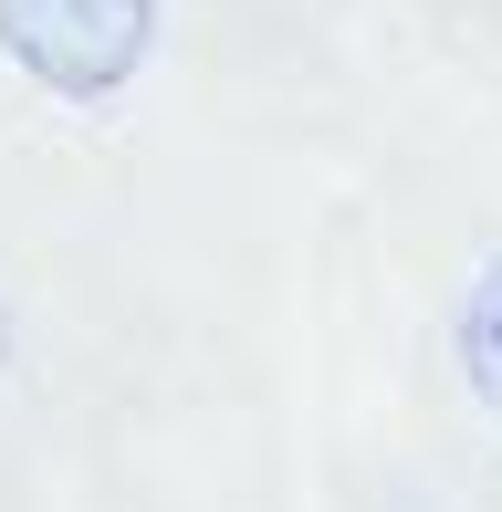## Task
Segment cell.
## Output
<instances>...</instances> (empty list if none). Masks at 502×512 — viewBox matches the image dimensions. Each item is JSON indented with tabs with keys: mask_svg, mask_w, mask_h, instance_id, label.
<instances>
[{
	"mask_svg": "<svg viewBox=\"0 0 502 512\" xmlns=\"http://www.w3.org/2000/svg\"><path fill=\"white\" fill-rule=\"evenodd\" d=\"M0 53L63 105H105L157 53V0H0Z\"/></svg>",
	"mask_w": 502,
	"mask_h": 512,
	"instance_id": "cell-1",
	"label": "cell"
},
{
	"mask_svg": "<svg viewBox=\"0 0 502 512\" xmlns=\"http://www.w3.org/2000/svg\"><path fill=\"white\" fill-rule=\"evenodd\" d=\"M461 377H471V398L502 418V251L482 262V283L461 293Z\"/></svg>",
	"mask_w": 502,
	"mask_h": 512,
	"instance_id": "cell-2",
	"label": "cell"
},
{
	"mask_svg": "<svg viewBox=\"0 0 502 512\" xmlns=\"http://www.w3.org/2000/svg\"><path fill=\"white\" fill-rule=\"evenodd\" d=\"M0 366H11V324H0Z\"/></svg>",
	"mask_w": 502,
	"mask_h": 512,
	"instance_id": "cell-3",
	"label": "cell"
}]
</instances>
